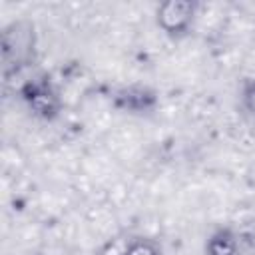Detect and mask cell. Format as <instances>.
<instances>
[{
    "instance_id": "6da1fadb",
    "label": "cell",
    "mask_w": 255,
    "mask_h": 255,
    "mask_svg": "<svg viewBox=\"0 0 255 255\" xmlns=\"http://www.w3.org/2000/svg\"><path fill=\"white\" fill-rule=\"evenodd\" d=\"M34 46H36V34L34 24L30 20H16L2 32V60L6 70L14 66L20 70L22 66H28L34 58Z\"/></svg>"
},
{
    "instance_id": "5b68a950",
    "label": "cell",
    "mask_w": 255,
    "mask_h": 255,
    "mask_svg": "<svg viewBox=\"0 0 255 255\" xmlns=\"http://www.w3.org/2000/svg\"><path fill=\"white\" fill-rule=\"evenodd\" d=\"M120 255H161V247L157 245L155 239L149 237H133L129 239Z\"/></svg>"
},
{
    "instance_id": "8992f818",
    "label": "cell",
    "mask_w": 255,
    "mask_h": 255,
    "mask_svg": "<svg viewBox=\"0 0 255 255\" xmlns=\"http://www.w3.org/2000/svg\"><path fill=\"white\" fill-rule=\"evenodd\" d=\"M241 104L249 116L255 118V78H249L243 82L241 88Z\"/></svg>"
},
{
    "instance_id": "3957f363",
    "label": "cell",
    "mask_w": 255,
    "mask_h": 255,
    "mask_svg": "<svg viewBox=\"0 0 255 255\" xmlns=\"http://www.w3.org/2000/svg\"><path fill=\"white\" fill-rule=\"evenodd\" d=\"M22 98L28 108L42 120H54L62 112V100L48 76L30 78L22 86Z\"/></svg>"
},
{
    "instance_id": "277c9868",
    "label": "cell",
    "mask_w": 255,
    "mask_h": 255,
    "mask_svg": "<svg viewBox=\"0 0 255 255\" xmlns=\"http://www.w3.org/2000/svg\"><path fill=\"white\" fill-rule=\"evenodd\" d=\"M203 253L205 255H241L239 239L229 227H219L207 237Z\"/></svg>"
},
{
    "instance_id": "7a4b0ae2",
    "label": "cell",
    "mask_w": 255,
    "mask_h": 255,
    "mask_svg": "<svg viewBox=\"0 0 255 255\" xmlns=\"http://www.w3.org/2000/svg\"><path fill=\"white\" fill-rule=\"evenodd\" d=\"M197 14V4L191 0H163L155 6L157 28L173 40L189 34Z\"/></svg>"
}]
</instances>
